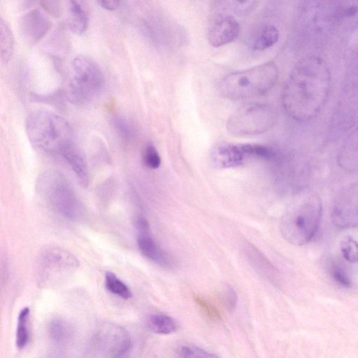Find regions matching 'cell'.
I'll return each mask as SVG.
<instances>
[{
    "label": "cell",
    "instance_id": "cell-1",
    "mask_svg": "<svg viewBox=\"0 0 358 358\" xmlns=\"http://www.w3.org/2000/svg\"><path fill=\"white\" fill-rule=\"evenodd\" d=\"M331 87V74L325 61L317 56L301 59L292 69L282 93L286 113L297 121L316 116L325 104Z\"/></svg>",
    "mask_w": 358,
    "mask_h": 358
},
{
    "label": "cell",
    "instance_id": "cell-2",
    "mask_svg": "<svg viewBox=\"0 0 358 358\" xmlns=\"http://www.w3.org/2000/svg\"><path fill=\"white\" fill-rule=\"evenodd\" d=\"M322 203L317 194H303L285 212L280 229L283 238L294 245H303L313 238L322 215Z\"/></svg>",
    "mask_w": 358,
    "mask_h": 358
},
{
    "label": "cell",
    "instance_id": "cell-3",
    "mask_svg": "<svg viewBox=\"0 0 358 358\" xmlns=\"http://www.w3.org/2000/svg\"><path fill=\"white\" fill-rule=\"evenodd\" d=\"M25 128L31 143L48 153L61 155L73 143L72 129L67 120L50 110L31 112L26 118Z\"/></svg>",
    "mask_w": 358,
    "mask_h": 358
},
{
    "label": "cell",
    "instance_id": "cell-4",
    "mask_svg": "<svg viewBox=\"0 0 358 358\" xmlns=\"http://www.w3.org/2000/svg\"><path fill=\"white\" fill-rule=\"evenodd\" d=\"M278 71L268 62L252 68L231 73L220 82L221 94L231 99H245L265 94L275 85Z\"/></svg>",
    "mask_w": 358,
    "mask_h": 358
},
{
    "label": "cell",
    "instance_id": "cell-5",
    "mask_svg": "<svg viewBox=\"0 0 358 358\" xmlns=\"http://www.w3.org/2000/svg\"><path fill=\"white\" fill-rule=\"evenodd\" d=\"M36 185L39 192L57 213L73 221L85 217L84 206L59 173L44 172L38 177Z\"/></svg>",
    "mask_w": 358,
    "mask_h": 358
},
{
    "label": "cell",
    "instance_id": "cell-6",
    "mask_svg": "<svg viewBox=\"0 0 358 358\" xmlns=\"http://www.w3.org/2000/svg\"><path fill=\"white\" fill-rule=\"evenodd\" d=\"M72 78L67 90L69 99L78 104L90 101L103 85L99 66L91 57L77 55L72 61Z\"/></svg>",
    "mask_w": 358,
    "mask_h": 358
},
{
    "label": "cell",
    "instance_id": "cell-7",
    "mask_svg": "<svg viewBox=\"0 0 358 358\" xmlns=\"http://www.w3.org/2000/svg\"><path fill=\"white\" fill-rule=\"evenodd\" d=\"M276 120V113L271 106L250 103L241 106L231 115L227 127L235 136H254L267 131Z\"/></svg>",
    "mask_w": 358,
    "mask_h": 358
},
{
    "label": "cell",
    "instance_id": "cell-8",
    "mask_svg": "<svg viewBox=\"0 0 358 358\" xmlns=\"http://www.w3.org/2000/svg\"><path fill=\"white\" fill-rule=\"evenodd\" d=\"M78 266L76 258L67 250L52 247L38 258L37 275L43 285H52L72 273Z\"/></svg>",
    "mask_w": 358,
    "mask_h": 358
},
{
    "label": "cell",
    "instance_id": "cell-9",
    "mask_svg": "<svg viewBox=\"0 0 358 358\" xmlns=\"http://www.w3.org/2000/svg\"><path fill=\"white\" fill-rule=\"evenodd\" d=\"M131 345L130 335L121 326L103 322L94 331L90 342V350L95 356L117 357L125 354Z\"/></svg>",
    "mask_w": 358,
    "mask_h": 358
},
{
    "label": "cell",
    "instance_id": "cell-10",
    "mask_svg": "<svg viewBox=\"0 0 358 358\" xmlns=\"http://www.w3.org/2000/svg\"><path fill=\"white\" fill-rule=\"evenodd\" d=\"M331 217L334 224L339 228L358 227V183L348 185L338 194Z\"/></svg>",
    "mask_w": 358,
    "mask_h": 358
},
{
    "label": "cell",
    "instance_id": "cell-11",
    "mask_svg": "<svg viewBox=\"0 0 358 358\" xmlns=\"http://www.w3.org/2000/svg\"><path fill=\"white\" fill-rule=\"evenodd\" d=\"M257 144L223 143L211 151L210 158L219 168H230L243 163L249 156H257Z\"/></svg>",
    "mask_w": 358,
    "mask_h": 358
},
{
    "label": "cell",
    "instance_id": "cell-12",
    "mask_svg": "<svg viewBox=\"0 0 358 358\" xmlns=\"http://www.w3.org/2000/svg\"><path fill=\"white\" fill-rule=\"evenodd\" d=\"M358 122V89L348 90L340 99L331 119L334 131L348 130Z\"/></svg>",
    "mask_w": 358,
    "mask_h": 358
},
{
    "label": "cell",
    "instance_id": "cell-13",
    "mask_svg": "<svg viewBox=\"0 0 358 358\" xmlns=\"http://www.w3.org/2000/svg\"><path fill=\"white\" fill-rule=\"evenodd\" d=\"M52 27L50 19L41 10L33 9L23 15L19 22L21 36L26 43L37 44Z\"/></svg>",
    "mask_w": 358,
    "mask_h": 358
},
{
    "label": "cell",
    "instance_id": "cell-14",
    "mask_svg": "<svg viewBox=\"0 0 358 358\" xmlns=\"http://www.w3.org/2000/svg\"><path fill=\"white\" fill-rule=\"evenodd\" d=\"M239 31V24L234 16L219 13L210 24L208 39L212 46L217 48L232 42Z\"/></svg>",
    "mask_w": 358,
    "mask_h": 358
},
{
    "label": "cell",
    "instance_id": "cell-15",
    "mask_svg": "<svg viewBox=\"0 0 358 358\" xmlns=\"http://www.w3.org/2000/svg\"><path fill=\"white\" fill-rule=\"evenodd\" d=\"M244 254L250 264L265 279L277 285L279 273L276 268L255 245L246 243L243 245Z\"/></svg>",
    "mask_w": 358,
    "mask_h": 358
},
{
    "label": "cell",
    "instance_id": "cell-16",
    "mask_svg": "<svg viewBox=\"0 0 358 358\" xmlns=\"http://www.w3.org/2000/svg\"><path fill=\"white\" fill-rule=\"evenodd\" d=\"M337 163L346 171L358 172V127L341 145L337 155Z\"/></svg>",
    "mask_w": 358,
    "mask_h": 358
},
{
    "label": "cell",
    "instance_id": "cell-17",
    "mask_svg": "<svg viewBox=\"0 0 358 358\" xmlns=\"http://www.w3.org/2000/svg\"><path fill=\"white\" fill-rule=\"evenodd\" d=\"M60 155L73 170L80 185L83 187H87L89 182L87 164L73 142L66 147Z\"/></svg>",
    "mask_w": 358,
    "mask_h": 358
},
{
    "label": "cell",
    "instance_id": "cell-18",
    "mask_svg": "<svg viewBox=\"0 0 358 358\" xmlns=\"http://www.w3.org/2000/svg\"><path fill=\"white\" fill-rule=\"evenodd\" d=\"M69 24L75 34H83L88 26V14L83 0H69Z\"/></svg>",
    "mask_w": 358,
    "mask_h": 358
},
{
    "label": "cell",
    "instance_id": "cell-19",
    "mask_svg": "<svg viewBox=\"0 0 358 358\" xmlns=\"http://www.w3.org/2000/svg\"><path fill=\"white\" fill-rule=\"evenodd\" d=\"M48 331L50 339L60 346L69 344L74 335L73 326L66 320L58 317L50 322Z\"/></svg>",
    "mask_w": 358,
    "mask_h": 358
},
{
    "label": "cell",
    "instance_id": "cell-20",
    "mask_svg": "<svg viewBox=\"0 0 358 358\" xmlns=\"http://www.w3.org/2000/svg\"><path fill=\"white\" fill-rule=\"evenodd\" d=\"M256 1L257 0H215V6L222 11L221 13L243 17L252 10Z\"/></svg>",
    "mask_w": 358,
    "mask_h": 358
},
{
    "label": "cell",
    "instance_id": "cell-21",
    "mask_svg": "<svg viewBox=\"0 0 358 358\" xmlns=\"http://www.w3.org/2000/svg\"><path fill=\"white\" fill-rule=\"evenodd\" d=\"M137 243L145 257L162 265L167 264L168 259L166 255L158 248L150 234L138 235Z\"/></svg>",
    "mask_w": 358,
    "mask_h": 358
},
{
    "label": "cell",
    "instance_id": "cell-22",
    "mask_svg": "<svg viewBox=\"0 0 358 358\" xmlns=\"http://www.w3.org/2000/svg\"><path fill=\"white\" fill-rule=\"evenodd\" d=\"M14 50V37L8 24L0 20V52L1 59L4 64L9 62Z\"/></svg>",
    "mask_w": 358,
    "mask_h": 358
},
{
    "label": "cell",
    "instance_id": "cell-23",
    "mask_svg": "<svg viewBox=\"0 0 358 358\" xmlns=\"http://www.w3.org/2000/svg\"><path fill=\"white\" fill-rule=\"evenodd\" d=\"M278 29L273 25H266L256 35L252 47L256 50H264L273 46L278 40Z\"/></svg>",
    "mask_w": 358,
    "mask_h": 358
},
{
    "label": "cell",
    "instance_id": "cell-24",
    "mask_svg": "<svg viewBox=\"0 0 358 358\" xmlns=\"http://www.w3.org/2000/svg\"><path fill=\"white\" fill-rule=\"evenodd\" d=\"M148 327L155 333L169 334L177 329L176 321L171 317L163 315H152L148 318Z\"/></svg>",
    "mask_w": 358,
    "mask_h": 358
},
{
    "label": "cell",
    "instance_id": "cell-25",
    "mask_svg": "<svg viewBox=\"0 0 358 358\" xmlns=\"http://www.w3.org/2000/svg\"><path fill=\"white\" fill-rule=\"evenodd\" d=\"M29 315V307L23 308L18 315L15 344L19 349L24 348L28 341L29 332L27 329V320Z\"/></svg>",
    "mask_w": 358,
    "mask_h": 358
},
{
    "label": "cell",
    "instance_id": "cell-26",
    "mask_svg": "<svg viewBox=\"0 0 358 358\" xmlns=\"http://www.w3.org/2000/svg\"><path fill=\"white\" fill-rule=\"evenodd\" d=\"M105 285L108 290L122 299H128L132 296L128 287L113 272L107 271L106 273Z\"/></svg>",
    "mask_w": 358,
    "mask_h": 358
},
{
    "label": "cell",
    "instance_id": "cell-27",
    "mask_svg": "<svg viewBox=\"0 0 358 358\" xmlns=\"http://www.w3.org/2000/svg\"><path fill=\"white\" fill-rule=\"evenodd\" d=\"M341 250L345 259L350 262H358V242L351 236H345L341 243Z\"/></svg>",
    "mask_w": 358,
    "mask_h": 358
},
{
    "label": "cell",
    "instance_id": "cell-28",
    "mask_svg": "<svg viewBox=\"0 0 358 358\" xmlns=\"http://www.w3.org/2000/svg\"><path fill=\"white\" fill-rule=\"evenodd\" d=\"M143 162L144 165L150 169H156L160 166L159 155L152 144L147 145L143 149Z\"/></svg>",
    "mask_w": 358,
    "mask_h": 358
},
{
    "label": "cell",
    "instance_id": "cell-29",
    "mask_svg": "<svg viewBox=\"0 0 358 358\" xmlns=\"http://www.w3.org/2000/svg\"><path fill=\"white\" fill-rule=\"evenodd\" d=\"M194 299L196 303L199 306L205 314L212 320L217 321L221 320V315L217 308L210 301L200 296H194Z\"/></svg>",
    "mask_w": 358,
    "mask_h": 358
},
{
    "label": "cell",
    "instance_id": "cell-30",
    "mask_svg": "<svg viewBox=\"0 0 358 358\" xmlns=\"http://www.w3.org/2000/svg\"><path fill=\"white\" fill-rule=\"evenodd\" d=\"M113 124L122 138L129 141L132 138L133 129L126 120L122 117H115L113 119Z\"/></svg>",
    "mask_w": 358,
    "mask_h": 358
},
{
    "label": "cell",
    "instance_id": "cell-31",
    "mask_svg": "<svg viewBox=\"0 0 358 358\" xmlns=\"http://www.w3.org/2000/svg\"><path fill=\"white\" fill-rule=\"evenodd\" d=\"M178 354L182 357H217L215 354L209 353L195 346H181Z\"/></svg>",
    "mask_w": 358,
    "mask_h": 358
},
{
    "label": "cell",
    "instance_id": "cell-32",
    "mask_svg": "<svg viewBox=\"0 0 358 358\" xmlns=\"http://www.w3.org/2000/svg\"><path fill=\"white\" fill-rule=\"evenodd\" d=\"M40 5L43 10L51 16L58 17L61 14V0H40Z\"/></svg>",
    "mask_w": 358,
    "mask_h": 358
},
{
    "label": "cell",
    "instance_id": "cell-33",
    "mask_svg": "<svg viewBox=\"0 0 358 358\" xmlns=\"http://www.w3.org/2000/svg\"><path fill=\"white\" fill-rule=\"evenodd\" d=\"M223 303L229 312H233L237 303V295L233 287L227 286L223 294Z\"/></svg>",
    "mask_w": 358,
    "mask_h": 358
},
{
    "label": "cell",
    "instance_id": "cell-34",
    "mask_svg": "<svg viewBox=\"0 0 358 358\" xmlns=\"http://www.w3.org/2000/svg\"><path fill=\"white\" fill-rule=\"evenodd\" d=\"M334 279L341 285L348 287L351 285V281L345 271L338 265H334L331 269Z\"/></svg>",
    "mask_w": 358,
    "mask_h": 358
},
{
    "label": "cell",
    "instance_id": "cell-35",
    "mask_svg": "<svg viewBox=\"0 0 358 358\" xmlns=\"http://www.w3.org/2000/svg\"><path fill=\"white\" fill-rule=\"evenodd\" d=\"M134 226L138 235L150 234V224L145 217L142 216L136 217L134 220Z\"/></svg>",
    "mask_w": 358,
    "mask_h": 358
},
{
    "label": "cell",
    "instance_id": "cell-36",
    "mask_svg": "<svg viewBox=\"0 0 358 358\" xmlns=\"http://www.w3.org/2000/svg\"><path fill=\"white\" fill-rule=\"evenodd\" d=\"M99 5L108 10H115L120 3V0H97Z\"/></svg>",
    "mask_w": 358,
    "mask_h": 358
}]
</instances>
